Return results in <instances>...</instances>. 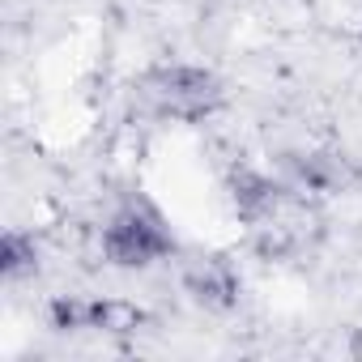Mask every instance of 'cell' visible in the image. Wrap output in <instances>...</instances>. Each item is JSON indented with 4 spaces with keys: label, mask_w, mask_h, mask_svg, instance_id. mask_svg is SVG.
Instances as JSON below:
<instances>
[{
    "label": "cell",
    "mask_w": 362,
    "mask_h": 362,
    "mask_svg": "<svg viewBox=\"0 0 362 362\" xmlns=\"http://www.w3.org/2000/svg\"><path fill=\"white\" fill-rule=\"evenodd\" d=\"M281 179L286 188H294L298 197H324V192H341L345 188V158L337 153H281Z\"/></svg>",
    "instance_id": "cell-5"
},
{
    "label": "cell",
    "mask_w": 362,
    "mask_h": 362,
    "mask_svg": "<svg viewBox=\"0 0 362 362\" xmlns=\"http://www.w3.org/2000/svg\"><path fill=\"white\" fill-rule=\"evenodd\" d=\"M184 290L209 311H230L239 303V273L226 256H197L184 264Z\"/></svg>",
    "instance_id": "cell-4"
},
{
    "label": "cell",
    "mask_w": 362,
    "mask_h": 362,
    "mask_svg": "<svg viewBox=\"0 0 362 362\" xmlns=\"http://www.w3.org/2000/svg\"><path fill=\"white\" fill-rule=\"evenodd\" d=\"M90 315H94V298H77V294H60L47 307V324L56 332H90Z\"/></svg>",
    "instance_id": "cell-8"
},
{
    "label": "cell",
    "mask_w": 362,
    "mask_h": 362,
    "mask_svg": "<svg viewBox=\"0 0 362 362\" xmlns=\"http://www.w3.org/2000/svg\"><path fill=\"white\" fill-rule=\"evenodd\" d=\"M290 197H294V188H286V179H273L264 170L239 166L230 175V205L252 230H286L281 214H286Z\"/></svg>",
    "instance_id": "cell-3"
},
{
    "label": "cell",
    "mask_w": 362,
    "mask_h": 362,
    "mask_svg": "<svg viewBox=\"0 0 362 362\" xmlns=\"http://www.w3.org/2000/svg\"><path fill=\"white\" fill-rule=\"evenodd\" d=\"M141 94L158 115L184 124H197L222 107V81L201 64H158L145 73Z\"/></svg>",
    "instance_id": "cell-2"
},
{
    "label": "cell",
    "mask_w": 362,
    "mask_h": 362,
    "mask_svg": "<svg viewBox=\"0 0 362 362\" xmlns=\"http://www.w3.org/2000/svg\"><path fill=\"white\" fill-rule=\"evenodd\" d=\"M145 324V311L136 303L124 298H94V315H90V332H107V337H128Z\"/></svg>",
    "instance_id": "cell-6"
},
{
    "label": "cell",
    "mask_w": 362,
    "mask_h": 362,
    "mask_svg": "<svg viewBox=\"0 0 362 362\" xmlns=\"http://www.w3.org/2000/svg\"><path fill=\"white\" fill-rule=\"evenodd\" d=\"M0 273L9 281H22L30 273H39V243L26 230H9L0 239Z\"/></svg>",
    "instance_id": "cell-7"
},
{
    "label": "cell",
    "mask_w": 362,
    "mask_h": 362,
    "mask_svg": "<svg viewBox=\"0 0 362 362\" xmlns=\"http://www.w3.org/2000/svg\"><path fill=\"white\" fill-rule=\"evenodd\" d=\"M103 256L115 269H149L166 256H175V235L166 226V218L149 205V201H128L111 214V222L103 226Z\"/></svg>",
    "instance_id": "cell-1"
}]
</instances>
